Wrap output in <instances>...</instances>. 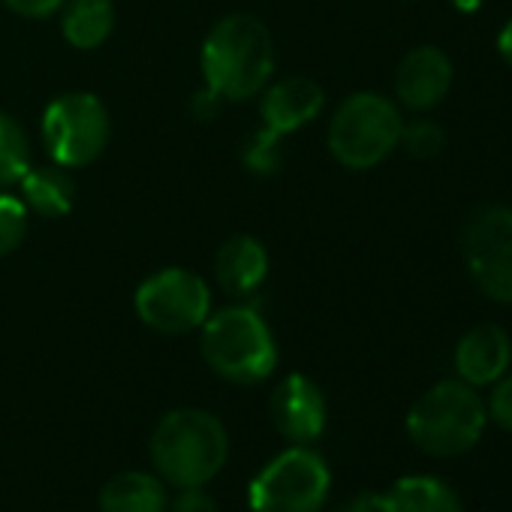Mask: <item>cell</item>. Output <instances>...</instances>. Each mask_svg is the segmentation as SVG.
Here are the masks:
<instances>
[{
  "instance_id": "cell-8",
  "label": "cell",
  "mask_w": 512,
  "mask_h": 512,
  "mask_svg": "<svg viewBox=\"0 0 512 512\" xmlns=\"http://www.w3.org/2000/svg\"><path fill=\"white\" fill-rule=\"evenodd\" d=\"M112 124L103 100L88 91H70L52 100L43 112V142L52 160L64 169L91 166L106 142Z\"/></svg>"
},
{
  "instance_id": "cell-14",
  "label": "cell",
  "mask_w": 512,
  "mask_h": 512,
  "mask_svg": "<svg viewBox=\"0 0 512 512\" xmlns=\"http://www.w3.org/2000/svg\"><path fill=\"white\" fill-rule=\"evenodd\" d=\"M214 278L232 299H247L269 278V253L253 235H232L220 244L214 260Z\"/></svg>"
},
{
  "instance_id": "cell-28",
  "label": "cell",
  "mask_w": 512,
  "mask_h": 512,
  "mask_svg": "<svg viewBox=\"0 0 512 512\" xmlns=\"http://www.w3.org/2000/svg\"><path fill=\"white\" fill-rule=\"evenodd\" d=\"M455 4V10H461V13H476L479 7H482V0H452Z\"/></svg>"
},
{
  "instance_id": "cell-2",
  "label": "cell",
  "mask_w": 512,
  "mask_h": 512,
  "mask_svg": "<svg viewBox=\"0 0 512 512\" xmlns=\"http://www.w3.org/2000/svg\"><path fill=\"white\" fill-rule=\"evenodd\" d=\"M226 455V428L208 410H172L157 422L151 434L154 470L175 488H202L220 473Z\"/></svg>"
},
{
  "instance_id": "cell-20",
  "label": "cell",
  "mask_w": 512,
  "mask_h": 512,
  "mask_svg": "<svg viewBox=\"0 0 512 512\" xmlns=\"http://www.w3.org/2000/svg\"><path fill=\"white\" fill-rule=\"evenodd\" d=\"M28 235V205L19 196L0 193V256L13 253Z\"/></svg>"
},
{
  "instance_id": "cell-9",
  "label": "cell",
  "mask_w": 512,
  "mask_h": 512,
  "mask_svg": "<svg viewBox=\"0 0 512 512\" xmlns=\"http://www.w3.org/2000/svg\"><path fill=\"white\" fill-rule=\"evenodd\" d=\"M133 308L157 335H190L202 329L211 314V290L199 275L172 266L148 275L136 287Z\"/></svg>"
},
{
  "instance_id": "cell-22",
  "label": "cell",
  "mask_w": 512,
  "mask_h": 512,
  "mask_svg": "<svg viewBox=\"0 0 512 512\" xmlns=\"http://www.w3.org/2000/svg\"><path fill=\"white\" fill-rule=\"evenodd\" d=\"M485 413L491 422H497L503 431L512 434V374L500 377L491 389V398L485 401Z\"/></svg>"
},
{
  "instance_id": "cell-13",
  "label": "cell",
  "mask_w": 512,
  "mask_h": 512,
  "mask_svg": "<svg viewBox=\"0 0 512 512\" xmlns=\"http://www.w3.org/2000/svg\"><path fill=\"white\" fill-rule=\"evenodd\" d=\"M512 362V344L509 335L494 326L482 323L464 332V338L455 347V371L470 386H491L497 383Z\"/></svg>"
},
{
  "instance_id": "cell-19",
  "label": "cell",
  "mask_w": 512,
  "mask_h": 512,
  "mask_svg": "<svg viewBox=\"0 0 512 512\" xmlns=\"http://www.w3.org/2000/svg\"><path fill=\"white\" fill-rule=\"evenodd\" d=\"M28 166H31V151L22 124L13 115L0 112V187L19 184Z\"/></svg>"
},
{
  "instance_id": "cell-7",
  "label": "cell",
  "mask_w": 512,
  "mask_h": 512,
  "mask_svg": "<svg viewBox=\"0 0 512 512\" xmlns=\"http://www.w3.org/2000/svg\"><path fill=\"white\" fill-rule=\"evenodd\" d=\"M329 491L332 473L323 455L290 446L253 476L247 497L253 512H320Z\"/></svg>"
},
{
  "instance_id": "cell-6",
  "label": "cell",
  "mask_w": 512,
  "mask_h": 512,
  "mask_svg": "<svg viewBox=\"0 0 512 512\" xmlns=\"http://www.w3.org/2000/svg\"><path fill=\"white\" fill-rule=\"evenodd\" d=\"M326 94L314 79L293 76L263 88L260 97V133L244 148V166L256 175H275L284 163L281 139L302 130L323 112Z\"/></svg>"
},
{
  "instance_id": "cell-18",
  "label": "cell",
  "mask_w": 512,
  "mask_h": 512,
  "mask_svg": "<svg viewBox=\"0 0 512 512\" xmlns=\"http://www.w3.org/2000/svg\"><path fill=\"white\" fill-rule=\"evenodd\" d=\"M115 28V7L112 0H67L61 31L73 49L91 52L109 40Z\"/></svg>"
},
{
  "instance_id": "cell-15",
  "label": "cell",
  "mask_w": 512,
  "mask_h": 512,
  "mask_svg": "<svg viewBox=\"0 0 512 512\" xmlns=\"http://www.w3.org/2000/svg\"><path fill=\"white\" fill-rule=\"evenodd\" d=\"M166 485L142 470L115 473L100 491V512H166Z\"/></svg>"
},
{
  "instance_id": "cell-11",
  "label": "cell",
  "mask_w": 512,
  "mask_h": 512,
  "mask_svg": "<svg viewBox=\"0 0 512 512\" xmlns=\"http://www.w3.org/2000/svg\"><path fill=\"white\" fill-rule=\"evenodd\" d=\"M272 422L275 428L293 443V446H308L314 443L323 428H326V398L323 389L305 377V374H290L278 383L272 392Z\"/></svg>"
},
{
  "instance_id": "cell-23",
  "label": "cell",
  "mask_w": 512,
  "mask_h": 512,
  "mask_svg": "<svg viewBox=\"0 0 512 512\" xmlns=\"http://www.w3.org/2000/svg\"><path fill=\"white\" fill-rule=\"evenodd\" d=\"M166 512H220L214 497L202 488H181V494L169 503Z\"/></svg>"
},
{
  "instance_id": "cell-12",
  "label": "cell",
  "mask_w": 512,
  "mask_h": 512,
  "mask_svg": "<svg viewBox=\"0 0 512 512\" xmlns=\"http://www.w3.org/2000/svg\"><path fill=\"white\" fill-rule=\"evenodd\" d=\"M452 88V61L437 46H419L407 52L395 73V94L401 106L425 112L434 109Z\"/></svg>"
},
{
  "instance_id": "cell-5",
  "label": "cell",
  "mask_w": 512,
  "mask_h": 512,
  "mask_svg": "<svg viewBox=\"0 0 512 512\" xmlns=\"http://www.w3.org/2000/svg\"><path fill=\"white\" fill-rule=\"evenodd\" d=\"M401 112L374 91L347 97L329 124V151L347 169H371L383 163L401 142Z\"/></svg>"
},
{
  "instance_id": "cell-10",
  "label": "cell",
  "mask_w": 512,
  "mask_h": 512,
  "mask_svg": "<svg viewBox=\"0 0 512 512\" xmlns=\"http://www.w3.org/2000/svg\"><path fill=\"white\" fill-rule=\"evenodd\" d=\"M461 250L473 284L488 299L512 305V208H476L464 223Z\"/></svg>"
},
{
  "instance_id": "cell-3",
  "label": "cell",
  "mask_w": 512,
  "mask_h": 512,
  "mask_svg": "<svg viewBox=\"0 0 512 512\" xmlns=\"http://www.w3.org/2000/svg\"><path fill=\"white\" fill-rule=\"evenodd\" d=\"M202 359L226 383L256 386L275 371L278 344L260 311L229 305L202 323Z\"/></svg>"
},
{
  "instance_id": "cell-27",
  "label": "cell",
  "mask_w": 512,
  "mask_h": 512,
  "mask_svg": "<svg viewBox=\"0 0 512 512\" xmlns=\"http://www.w3.org/2000/svg\"><path fill=\"white\" fill-rule=\"evenodd\" d=\"M497 49H500V55H503V61L512 67V19L503 25V31H500V37H497Z\"/></svg>"
},
{
  "instance_id": "cell-1",
  "label": "cell",
  "mask_w": 512,
  "mask_h": 512,
  "mask_svg": "<svg viewBox=\"0 0 512 512\" xmlns=\"http://www.w3.org/2000/svg\"><path fill=\"white\" fill-rule=\"evenodd\" d=\"M205 91L220 100H250L263 94L275 73V43L269 28L247 13L220 19L202 43Z\"/></svg>"
},
{
  "instance_id": "cell-17",
  "label": "cell",
  "mask_w": 512,
  "mask_h": 512,
  "mask_svg": "<svg viewBox=\"0 0 512 512\" xmlns=\"http://www.w3.org/2000/svg\"><path fill=\"white\" fill-rule=\"evenodd\" d=\"M19 184H22V202L40 217H52V220L64 217L76 202V181L58 163L43 169H28Z\"/></svg>"
},
{
  "instance_id": "cell-4",
  "label": "cell",
  "mask_w": 512,
  "mask_h": 512,
  "mask_svg": "<svg viewBox=\"0 0 512 512\" xmlns=\"http://www.w3.org/2000/svg\"><path fill=\"white\" fill-rule=\"evenodd\" d=\"M485 422L488 413L476 386L443 380L413 401L407 413V437L425 455L455 458L479 443Z\"/></svg>"
},
{
  "instance_id": "cell-25",
  "label": "cell",
  "mask_w": 512,
  "mask_h": 512,
  "mask_svg": "<svg viewBox=\"0 0 512 512\" xmlns=\"http://www.w3.org/2000/svg\"><path fill=\"white\" fill-rule=\"evenodd\" d=\"M220 103H223L220 97H214L211 91H202V94H196V97H193L190 109H193V115H196L199 121H211V118L217 115Z\"/></svg>"
},
{
  "instance_id": "cell-26",
  "label": "cell",
  "mask_w": 512,
  "mask_h": 512,
  "mask_svg": "<svg viewBox=\"0 0 512 512\" xmlns=\"http://www.w3.org/2000/svg\"><path fill=\"white\" fill-rule=\"evenodd\" d=\"M341 512H380V494H359L347 506H341Z\"/></svg>"
},
{
  "instance_id": "cell-24",
  "label": "cell",
  "mask_w": 512,
  "mask_h": 512,
  "mask_svg": "<svg viewBox=\"0 0 512 512\" xmlns=\"http://www.w3.org/2000/svg\"><path fill=\"white\" fill-rule=\"evenodd\" d=\"M4 4L25 19H49L67 4V0H4Z\"/></svg>"
},
{
  "instance_id": "cell-16",
  "label": "cell",
  "mask_w": 512,
  "mask_h": 512,
  "mask_svg": "<svg viewBox=\"0 0 512 512\" xmlns=\"http://www.w3.org/2000/svg\"><path fill=\"white\" fill-rule=\"evenodd\" d=\"M380 512H461V500L443 479L404 476L380 494Z\"/></svg>"
},
{
  "instance_id": "cell-21",
  "label": "cell",
  "mask_w": 512,
  "mask_h": 512,
  "mask_svg": "<svg viewBox=\"0 0 512 512\" xmlns=\"http://www.w3.org/2000/svg\"><path fill=\"white\" fill-rule=\"evenodd\" d=\"M443 142H446V133H443L434 121H416V124H404L401 142H398V145H404L407 154L425 160V157L440 154Z\"/></svg>"
}]
</instances>
